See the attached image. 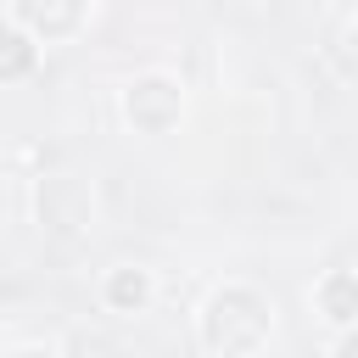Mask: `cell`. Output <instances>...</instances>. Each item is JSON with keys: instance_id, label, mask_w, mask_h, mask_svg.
I'll list each match as a JSON object with an SVG mask.
<instances>
[{"instance_id": "1", "label": "cell", "mask_w": 358, "mask_h": 358, "mask_svg": "<svg viewBox=\"0 0 358 358\" xmlns=\"http://www.w3.org/2000/svg\"><path fill=\"white\" fill-rule=\"evenodd\" d=\"M330 308H336V319H352V308H358V285L336 280V285H330Z\"/></svg>"}]
</instances>
